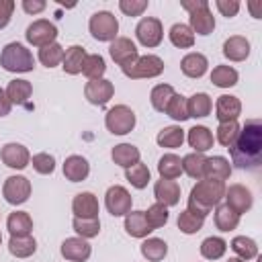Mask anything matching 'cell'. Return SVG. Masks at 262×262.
<instances>
[{
    "label": "cell",
    "mask_w": 262,
    "mask_h": 262,
    "mask_svg": "<svg viewBox=\"0 0 262 262\" xmlns=\"http://www.w3.org/2000/svg\"><path fill=\"white\" fill-rule=\"evenodd\" d=\"M106 72V61L102 55L98 53H90L86 55L84 59V66H82V74L88 78V80H100Z\"/></svg>",
    "instance_id": "obj_42"
},
{
    "label": "cell",
    "mask_w": 262,
    "mask_h": 262,
    "mask_svg": "<svg viewBox=\"0 0 262 262\" xmlns=\"http://www.w3.org/2000/svg\"><path fill=\"white\" fill-rule=\"evenodd\" d=\"M31 164H33V170H35L37 174H43V176L53 174V170H55V158H53L51 154H45V151L35 154V156L31 158Z\"/></svg>",
    "instance_id": "obj_50"
},
{
    "label": "cell",
    "mask_w": 262,
    "mask_h": 262,
    "mask_svg": "<svg viewBox=\"0 0 262 262\" xmlns=\"http://www.w3.org/2000/svg\"><path fill=\"white\" fill-rule=\"evenodd\" d=\"M178 229L182 231V233H186V235H192V233H196V231H201L203 229V225H205V217H201V215H196V213H190L188 209H184L180 215H178Z\"/></svg>",
    "instance_id": "obj_44"
},
{
    "label": "cell",
    "mask_w": 262,
    "mask_h": 262,
    "mask_svg": "<svg viewBox=\"0 0 262 262\" xmlns=\"http://www.w3.org/2000/svg\"><path fill=\"white\" fill-rule=\"evenodd\" d=\"M205 164H207V158L203 154L190 151L182 158V172L190 176L192 180H201L205 178Z\"/></svg>",
    "instance_id": "obj_37"
},
{
    "label": "cell",
    "mask_w": 262,
    "mask_h": 262,
    "mask_svg": "<svg viewBox=\"0 0 262 262\" xmlns=\"http://www.w3.org/2000/svg\"><path fill=\"white\" fill-rule=\"evenodd\" d=\"M72 211H74V217H80V219H98L100 207H98L96 194H92L88 190L78 192L72 201Z\"/></svg>",
    "instance_id": "obj_18"
},
{
    "label": "cell",
    "mask_w": 262,
    "mask_h": 262,
    "mask_svg": "<svg viewBox=\"0 0 262 262\" xmlns=\"http://www.w3.org/2000/svg\"><path fill=\"white\" fill-rule=\"evenodd\" d=\"M188 27H190V31L192 33H196V35H211L213 31H215V16H213V12H211V8H209V2L207 4H203L201 8H194L192 12H188Z\"/></svg>",
    "instance_id": "obj_16"
},
{
    "label": "cell",
    "mask_w": 262,
    "mask_h": 262,
    "mask_svg": "<svg viewBox=\"0 0 262 262\" xmlns=\"http://www.w3.org/2000/svg\"><path fill=\"white\" fill-rule=\"evenodd\" d=\"M0 158H2V162H4L8 168H12V170H25V168L31 164V154H29V149H27L23 143H14V141L2 145Z\"/></svg>",
    "instance_id": "obj_14"
},
{
    "label": "cell",
    "mask_w": 262,
    "mask_h": 262,
    "mask_svg": "<svg viewBox=\"0 0 262 262\" xmlns=\"http://www.w3.org/2000/svg\"><path fill=\"white\" fill-rule=\"evenodd\" d=\"M125 231H127L131 237L145 239L154 229L147 225L143 211H129V213L125 215Z\"/></svg>",
    "instance_id": "obj_25"
},
{
    "label": "cell",
    "mask_w": 262,
    "mask_h": 262,
    "mask_svg": "<svg viewBox=\"0 0 262 262\" xmlns=\"http://www.w3.org/2000/svg\"><path fill=\"white\" fill-rule=\"evenodd\" d=\"M88 31L90 35L96 39V41H115L117 39V33H119V20L113 12L108 10H98L90 16L88 20Z\"/></svg>",
    "instance_id": "obj_5"
},
{
    "label": "cell",
    "mask_w": 262,
    "mask_h": 262,
    "mask_svg": "<svg viewBox=\"0 0 262 262\" xmlns=\"http://www.w3.org/2000/svg\"><path fill=\"white\" fill-rule=\"evenodd\" d=\"M63 51H66V49H63L57 41H55V43H49V45H45V47L39 49V61H41L45 68H55V66L61 63Z\"/></svg>",
    "instance_id": "obj_46"
},
{
    "label": "cell",
    "mask_w": 262,
    "mask_h": 262,
    "mask_svg": "<svg viewBox=\"0 0 262 262\" xmlns=\"http://www.w3.org/2000/svg\"><path fill=\"white\" fill-rule=\"evenodd\" d=\"M90 174V164L84 156H68L66 162H63V176L70 180V182H82L86 180Z\"/></svg>",
    "instance_id": "obj_21"
},
{
    "label": "cell",
    "mask_w": 262,
    "mask_h": 262,
    "mask_svg": "<svg viewBox=\"0 0 262 262\" xmlns=\"http://www.w3.org/2000/svg\"><path fill=\"white\" fill-rule=\"evenodd\" d=\"M145 215V221L151 229H160L168 223V207H164L162 203H154L151 207H147V211H143Z\"/></svg>",
    "instance_id": "obj_47"
},
{
    "label": "cell",
    "mask_w": 262,
    "mask_h": 262,
    "mask_svg": "<svg viewBox=\"0 0 262 262\" xmlns=\"http://www.w3.org/2000/svg\"><path fill=\"white\" fill-rule=\"evenodd\" d=\"M59 252L68 262H86L92 254V246L82 237H66L59 246Z\"/></svg>",
    "instance_id": "obj_15"
},
{
    "label": "cell",
    "mask_w": 262,
    "mask_h": 262,
    "mask_svg": "<svg viewBox=\"0 0 262 262\" xmlns=\"http://www.w3.org/2000/svg\"><path fill=\"white\" fill-rule=\"evenodd\" d=\"M6 229L10 235H31L33 219L27 211H12L6 219Z\"/></svg>",
    "instance_id": "obj_29"
},
{
    "label": "cell",
    "mask_w": 262,
    "mask_h": 262,
    "mask_svg": "<svg viewBox=\"0 0 262 262\" xmlns=\"http://www.w3.org/2000/svg\"><path fill=\"white\" fill-rule=\"evenodd\" d=\"M115 94V86L111 80L100 78V80H88L84 86V96L90 104L94 106H104Z\"/></svg>",
    "instance_id": "obj_13"
},
{
    "label": "cell",
    "mask_w": 262,
    "mask_h": 262,
    "mask_svg": "<svg viewBox=\"0 0 262 262\" xmlns=\"http://www.w3.org/2000/svg\"><path fill=\"white\" fill-rule=\"evenodd\" d=\"M0 66L12 74H27V72L35 70V57H33L31 49H27L23 43L12 41V43L4 45V49L0 53Z\"/></svg>",
    "instance_id": "obj_3"
},
{
    "label": "cell",
    "mask_w": 262,
    "mask_h": 262,
    "mask_svg": "<svg viewBox=\"0 0 262 262\" xmlns=\"http://www.w3.org/2000/svg\"><path fill=\"white\" fill-rule=\"evenodd\" d=\"M33 94V84L23 78H14L6 86V96L12 104H25Z\"/></svg>",
    "instance_id": "obj_30"
},
{
    "label": "cell",
    "mask_w": 262,
    "mask_h": 262,
    "mask_svg": "<svg viewBox=\"0 0 262 262\" xmlns=\"http://www.w3.org/2000/svg\"><path fill=\"white\" fill-rule=\"evenodd\" d=\"M47 8V2L45 0H23V10L27 14H39Z\"/></svg>",
    "instance_id": "obj_54"
},
{
    "label": "cell",
    "mask_w": 262,
    "mask_h": 262,
    "mask_svg": "<svg viewBox=\"0 0 262 262\" xmlns=\"http://www.w3.org/2000/svg\"><path fill=\"white\" fill-rule=\"evenodd\" d=\"M174 94H176V92H174V88H172L170 84H158V86H154L151 92H149V102H151V106H154L158 113H164L166 106H168V102H170V98H172Z\"/></svg>",
    "instance_id": "obj_43"
},
{
    "label": "cell",
    "mask_w": 262,
    "mask_h": 262,
    "mask_svg": "<svg viewBox=\"0 0 262 262\" xmlns=\"http://www.w3.org/2000/svg\"><path fill=\"white\" fill-rule=\"evenodd\" d=\"M223 55L229 61H244L250 55V41L242 35H231L223 43Z\"/></svg>",
    "instance_id": "obj_23"
},
{
    "label": "cell",
    "mask_w": 262,
    "mask_h": 262,
    "mask_svg": "<svg viewBox=\"0 0 262 262\" xmlns=\"http://www.w3.org/2000/svg\"><path fill=\"white\" fill-rule=\"evenodd\" d=\"M242 115V102L237 96L233 94H221L215 100V117L219 123H229V121H237V117Z\"/></svg>",
    "instance_id": "obj_17"
},
{
    "label": "cell",
    "mask_w": 262,
    "mask_h": 262,
    "mask_svg": "<svg viewBox=\"0 0 262 262\" xmlns=\"http://www.w3.org/2000/svg\"><path fill=\"white\" fill-rule=\"evenodd\" d=\"M231 176V164L227 158L223 156H213V158H207V164H205V178H215V180H227Z\"/></svg>",
    "instance_id": "obj_32"
},
{
    "label": "cell",
    "mask_w": 262,
    "mask_h": 262,
    "mask_svg": "<svg viewBox=\"0 0 262 262\" xmlns=\"http://www.w3.org/2000/svg\"><path fill=\"white\" fill-rule=\"evenodd\" d=\"M250 8H252V12H254V18H260V16H258V4H254V2H252V4H250Z\"/></svg>",
    "instance_id": "obj_56"
},
{
    "label": "cell",
    "mask_w": 262,
    "mask_h": 262,
    "mask_svg": "<svg viewBox=\"0 0 262 262\" xmlns=\"http://www.w3.org/2000/svg\"><path fill=\"white\" fill-rule=\"evenodd\" d=\"M180 70L186 78H192V80H199L207 74L209 70V59L207 55L199 53V51H190L186 53L182 59H180Z\"/></svg>",
    "instance_id": "obj_19"
},
{
    "label": "cell",
    "mask_w": 262,
    "mask_h": 262,
    "mask_svg": "<svg viewBox=\"0 0 262 262\" xmlns=\"http://www.w3.org/2000/svg\"><path fill=\"white\" fill-rule=\"evenodd\" d=\"M25 39H27L29 45L41 49V47H45L49 43H55V39H57V27L51 20H47V18H37V20H33L27 27Z\"/></svg>",
    "instance_id": "obj_7"
},
{
    "label": "cell",
    "mask_w": 262,
    "mask_h": 262,
    "mask_svg": "<svg viewBox=\"0 0 262 262\" xmlns=\"http://www.w3.org/2000/svg\"><path fill=\"white\" fill-rule=\"evenodd\" d=\"M239 133V123L237 121H229V123H219L217 131H215V139L223 145V147H231V143L235 141Z\"/></svg>",
    "instance_id": "obj_49"
},
{
    "label": "cell",
    "mask_w": 262,
    "mask_h": 262,
    "mask_svg": "<svg viewBox=\"0 0 262 262\" xmlns=\"http://www.w3.org/2000/svg\"><path fill=\"white\" fill-rule=\"evenodd\" d=\"M227 149L231 164H235L239 170H258L262 166V121H246V125L239 127L235 141Z\"/></svg>",
    "instance_id": "obj_1"
},
{
    "label": "cell",
    "mask_w": 262,
    "mask_h": 262,
    "mask_svg": "<svg viewBox=\"0 0 262 262\" xmlns=\"http://www.w3.org/2000/svg\"><path fill=\"white\" fill-rule=\"evenodd\" d=\"M225 252H227V242L219 235H211L201 242V256L205 260H219L225 256Z\"/></svg>",
    "instance_id": "obj_39"
},
{
    "label": "cell",
    "mask_w": 262,
    "mask_h": 262,
    "mask_svg": "<svg viewBox=\"0 0 262 262\" xmlns=\"http://www.w3.org/2000/svg\"><path fill=\"white\" fill-rule=\"evenodd\" d=\"M211 108H213V100L207 92H194L190 98H186L188 119H203L211 115Z\"/></svg>",
    "instance_id": "obj_26"
},
{
    "label": "cell",
    "mask_w": 262,
    "mask_h": 262,
    "mask_svg": "<svg viewBox=\"0 0 262 262\" xmlns=\"http://www.w3.org/2000/svg\"><path fill=\"white\" fill-rule=\"evenodd\" d=\"M168 37H170V43H172L174 47H178V49H190V47L194 45V33H192L190 27L184 25V23L172 25Z\"/></svg>",
    "instance_id": "obj_36"
},
{
    "label": "cell",
    "mask_w": 262,
    "mask_h": 262,
    "mask_svg": "<svg viewBox=\"0 0 262 262\" xmlns=\"http://www.w3.org/2000/svg\"><path fill=\"white\" fill-rule=\"evenodd\" d=\"M31 180L27 176H20V174H14V176H8L2 184V196L8 205H23L29 201L31 196Z\"/></svg>",
    "instance_id": "obj_8"
},
{
    "label": "cell",
    "mask_w": 262,
    "mask_h": 262,
    "mask_svg": "<svg viewBox=\"0 0 262 262\" xmlns=\"http://www.w3.org/2000/svg\"><path fill=\"white\" fill-rule=\"evenodd\" d=\"M123 74L131 80H143V78H158L164 72V59L147 53V55H139L131 66L121 68Z\"/></svg>",
    "instance_id": "obj_6"
},
{
    "label": "cell",
    "mask_w": 262,
    "mask_h": 262,
    "mask_svg": "<svg viewBox=\"0 0 262 262\" xmlns=\"http://www.w3.org/2000/svg\"><path fill=\"white\" fill-rule=\"evenodd\" d=\"M10 111H12V102L8 100L6 90H4V88H0V117L10 115Z\"/></svg>",
    "instance_id": "obj_55"
},
{
    "label": "cell",
    "mask_w": 262,
    "mask_h": 262,
    "mask_svg": "<svg viewBox=\"0 0 262 262\" xmlns=\"http://www.w3.org/2000/svg\"><path fill=\"white\" fill-rule=\"evenodd\" d=\"M0 244H2V233H0Z\"/></svg>",
    "instance_id": "obj_58"
},
{
    "label": "cell",
    "mask_w": 262,
    "mask_h": 262,
    "mask_svg": "<svg viewBox=\"0 0 262 262\" xmlns=\"http://www.w3.org/2000/svg\"><path fill=\"white\" fill-rule=\"evenodd\" d=\"M229 248L235 252V256H237V258H242V260H246V262H248V260L258 258V244H256L252 237L235 235V237L231 239Z\"/></svg>",
    "instance_id": "obj_40"
},
{
    "label": "cell",
    "mask_w": 262,
    "mask_h": 262,
    "mask_svg": "<svg viewBox=\"0 0 262 262\" xmlns=\"http://www.w3.org/2000/svg\"><path fill=\"white\" fill-rule=\"evenodd\" d=\"M131 205H133V199H131V194L125 186L113 184V186L106 188L104 207L113 217H125L131 211Z\"/></svg>",
    "instance_id": "obj_10"
},
{
    "label": "cell",
    "mask_w": 262,
    "mask_h": 262,
    "mask_svg": "<svg viewBox=\"0 0 262 262\" xmlns=\"http://www.w3.org/2000/svg\"><path fill=\"white\" fill-rule=\"evenodd\" d=\"M8 252L14 258H29L37 252V242H35L33 235H10Z\"/></svg>",
    "instance_id": "obj_31"
},
{
    "label": "cell",
    "mask_w": 262,
    "mask_h": 262,
    "mask_svg": "<svg viewBox=\"0 0 262 262\" xmlns=\"http://www.w3.org/2000/svg\"><path fill=\"white\" fill-rule=\"evenodd\" d=\"M225 182L223 180H215V178H201L196 180V184L190 188L188 194V211L196 213L201 217H207L211 213L213 207H217L225 194Z\"/></svg>",
    "instance_id": "obj_2"
},
{
    "label": "cell",
    "mask_w": 262,
    "mask_h": 262,
    "mask_svg": "<svg viewBox=\"0 0 262 262\" xmlns=\"http://www.w3.org/2000/svg\"><path fill=\"white\" fill-rule=\"evenodd\" d=\"M108 53H111L113 61H115L117 66H121V68L131 66V63L139 57V49H137V45H135L129 37H117L115 41H111Z\"/></svg>",
    "instance_id": "obj_12"
},
{
    "label": "cell",
    "mask_w": 262,
    "mask_h": 262,
    "mask_svg": "<svg viewBox=\"0 0 262 262\" xmlns=\"http://www.w3.org/2000/svg\"><path fill=\"white\" fill-rule=\"evenodd\" d=\"M186 141H188V145H190L196 154H205V151H209V149L213 147L215 137H213V133H211L209 127H205V125H194L192 129H188Z\"/></svg>",
    "instance_id": "obj_22"
},
{
    "label": "cell",
    "mask_w": 262,
    "mask_h": 262,
    "mask_svg": "<svg viewBox=\"0 0 262 262\" xmlns=\"http://www.w3.org/2000/svg\"><path fill=\"white\" fill-rule=\"evenodd\" d=\"M137 117L127 104H115L104 115V125L113 135H127L135 129Z\"/></svg>",
    "instance_id": "obj_4"
},
{
    "label": "cell",
    "mask_w": 262,
    "mask_h": 262,
    "mask_svg": "<svg viewBox=\"0 0 262 262\" xmlns=\"http://www.w3.org/2000/svg\"><path fill=\"white\" fill-rule=\"evenodd\" d=\"M158 174L166 180H176L182 174V160L176 154H164L158 162Z\"/></svg>",
    "instance_id": "obj_34"
},
{
    "label": "cell",
    "mask_w": 262,
    "mask_h": 262,
    "mask_svg": "<svg viewBox=\"0 0 262 262\" xmlns=\"http://www.w3.org/2000/svg\"><path fill=\"white\" fill-rule=\"evenodd\" d=\"M139 252L147 262H162L168 254V244L162 237H145L139 246Z\"/></svg>",
    "instance_id": "obj_28"
},
{
    "label": "cell",
    "mask_w": 262,
    "mask_h": 262,
    "mask_svg": "<svg viewBox=\"0 0 262 262\" xmlns=\"http://www.w3.org/2000/svg\"><path fill=\"white\" fill-rule=\"evenodd\" d=\"M170 119H174L176 123H182V121H186L188 119V111H186V96H182V94H174L172 98H170V102H168V106H166V111H164Z\"/></svg>",
    "instance_id": "obj_48"
},
{
    "label": "cell",
    "mask_w": 262,
    "mask_h": 262,
    "mask_svg": "<svg viewBox=\"0 0 262 262\" xmlns=\"http://www.w3.org/2000/svg\"><path fill=\"white\" fill-rule=\"evenodd\" d=\"M119 10L125 16H141L147 10V0H119Z\"/></svg>",
    "instance_id": "obj_51"
},
{
    "label": "cell",
    "mask_w": 262,
    "mask_h": 262,
    "mask_svg": "<svg viewBox=\"0 0 262 262\" xmlns=\"http://www.w3.org/2000/svg\"><path fill=\"white\" fill-rule=\"evenodd\" d=\"M215 6L221 12V16H225V18H231L239 12V2L237 0H215Z\"/></svg>",
    "instance_id": "obj_52"
},
{
    "label": "cell",
    "mask_w": 262,
    "mask_h": 262,
    "mask_svg": "<svg viewBox=\"0 0 262 262\" xmlns=\"http://www.w3.org/2000/svg\"><path fill=\"white\" fill-rule=\"evenodd\" d=\"M125 178H127V182H129L133 188L143 190V188L149 184V180H151V172H149V168L139 160L137 164L125 168Z\"/></svg>",
    "instance_id": "obj_35"
},
{
    "label": "cell",
    "mask_w": 262,
    "mask_h": 262,
    "mask_svg": "<svg viewBox=\"0 0 262 262\" xmlns=\"http://www.w3.org/2000/svg\"><path fill=\"white\" fill-rule=\"evenodd\" d=\"M14 0H0V29L8 27L10 18H12V12H14Z\"/></svg>",
    "instance_id": "obj_53"
},
{
    "label": "cell",
    "mask_w": 262,
    "mask_h": 262,
    "mask_svg": "<svg viewBox=\"0 0 262 262\" xmlns=\"http://www.w3.org/2000/svg\"><path fill=\"white\" fill-rule=\"evenodd\" d=\"M237 80H239L237 70L231 68V66H225V63L215 66L213 72H211V82H213L217 88H231V86L237 84Z\"/></svg>",
    "instance_id": "obj_38"
},
{
    "label": "cell",
    "mask_w": 262,
    "mask_h": 262,
    "mask_svg": "<svg viewBox=\"0 0 262 262\" xmlns=\"http://www.w3.org/2000/svg\"><path fill=\"white\" fill-rule=\"evenodd\" d=\"M154 196L158 203H162L164 207H174L180 203V184L176 180H166L160 178L154 184Z\"/></svg>",
    "instance_id": "obj_20"
},
{
    "label": "cell",
    "mask_w": 262,
    "mask_h": 262,
    "mask_svg": "<svg viewBox=\"0 0 262 262\" xmlns=\"http://www.w3.org/2000/svg\"><path fill=\"white\" fill-rule=\"evenodd\" d=\"M223 199H225V205H227L233 213H237L239 217H242L244 213H248V211L252 209V205H254L252 190H250L248 186H244V184H231L229 188H225Z\"/></svg>",
    "instance_id": "obj_11"
},
{
    "label": "cell",
    "mask_w": 262,
    "mask_h": 262,
    "mask_svg": "<svg viewBox=\"0 0 262 262\" xmlns=\"http://www.w3.org/2000/svg\"><path fill=\"white\" fill-rule=\"evenodd\" d=\"M86 49L82 45H72L63 51V59H61V68L66 74L70 76H78L82 74V66H84V59H86Z\"/></svg>",
    "instance_id": "obj_24"
},
{
    "label": "cell",
    "mask_w": 262,
    "mask_h": 262,
    "mask_svg": "<svg viewBox=\"0 0 262 262\" xmlns=\"http://www.w3.org/2000/svg\"><path fill=\"white\" fill-rule=\"evenodd\" d=\"M72 227L78 233V237L82 239H92L100 233V219H80L74 217L72 219Z\"/></svg>",
    "instance_id": "obj_45"
},
{
    "label": "cell",
    "mask_w": 262,
    "mask_h": 262,
    "mask_svg": "<svg viewBox=\"0 0 262 262\" xmlns=\"http://www.w3.org/2000/svg\"><path fill=\"white\" fill-rule=\"evenodd\" d=\"M227 262H246V260H242V258H237V256H235V258H229Z\"/></svg>",
    "instance_id": "obj_57"
},
{
    "label": "cell",
    "mask_w": 262,
    "mask_h": 262,
    "mask_svg": "<svg viewBox=\"0 0 262 262\" xmlns=\"http://www.w3.org/2000/svg\"><path fill=\"white\" fill-rule=\"evenodd\" d=\"M111 158H113V162H115L117 166L129 168V166H133V164L139 162L141 151H139V147H135L133 143H119V145H115V147L111 149Z\"/></svg>",
    "instance_id": "obj_27"
},
{
    "label": "cell",
    "mask_w": 262,
    "mask_h": 262,
    "mask_svg": "<svg viewBox=\"0 0 262 262\" xmlns=\"http://www.w3.org/2000/svg\"><path fill=\"white\" fill-rule=\"evenodd\" d=\"M184 139H186V135H184V129L180 125H168V127H164L158 133V137H156L158 145L160 147H168V149L180 147L184 143Z\"/></svg>",
    "instance_id": "obj_33"
},
{
    "label": "cell",
    "mask_w": 262,
    "mask_h": 262,
    "mask_svg": "<svg viewBox=\"0 0 262 262\" xmlns=\"http://www.w3.org/2000/svg\"><path fill=\"white\" fill-rule=\"evenodd\" d=\"M215 225L219 231H233L239 225V215L233 213L225 203L215 207Z\"/></svg>",
    "instance_id": "obj_41"
},
{
    "label": "cell",
    "mask_w": 262,
    "mask_h": 262,
    "mask_svg": "<svg viewBox=\"0 0 262 262\" xmlns=\"http://www.w3.org/2000/svg\"><path fill=\"white\" fill-rule=\"evenodd\" d=\"M135 37L137 41L147 47V49H154L162 43L164 39V27H162V20L156 18V16H143L137 27H135Z\"/></svg>",
    "instance_id": "obj_9"
}]
</instances>
